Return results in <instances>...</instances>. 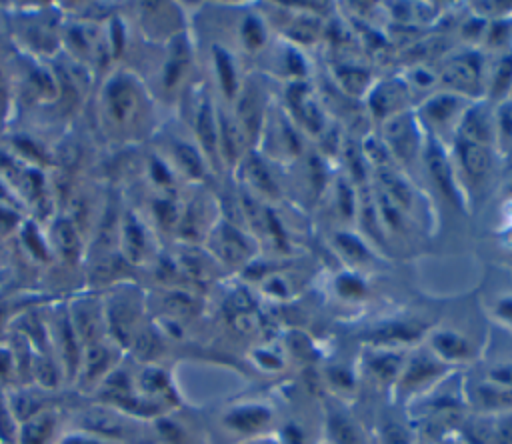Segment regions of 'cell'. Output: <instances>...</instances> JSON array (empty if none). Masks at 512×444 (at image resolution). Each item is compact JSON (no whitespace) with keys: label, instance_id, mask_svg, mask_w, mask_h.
<instances>
[{"label":"cell","instance_id":"5b68a950","mask_svg":"<svg viewBox=\"0 0 512 444\" xmlns=\"http://www.w3.org/2000/svg\"><path fill=\"white\" fill-rule=\"evenodd\" d=\"M384 134H386V142L390 146V150L402 158V160H408L412 158L416 146H418V134L414 130V124H412V118L408 114H398L394 116L386 128H384Z\"/></svg>","mask_w":512,"mask_h":444},{"label":"cell","instance_id":"8fae6325","mask_svg":"<svg viewBox=\"0 0 512 444\" xmlns=\"http://www.w3.org/2000/svg\"><path fill=\"white\" fill-rule=\"evenodd\" d=\"M196 136L204 148V152L214 158L216 154V144H218V134H216V122L212 114V106L208 100H202L196 108Z\"/></svg>","mask_w":512,"mask_h":444},{"label":"cell","instance_id":"d4e9b609","mask_svg":"<svg viewBox=\"0 0 512 444\" xmlns=\"http://www.w3.org/2000/svg\"><path fill=\"white\" fill-rule=\"evenodd\" d=\"M242 38H244V44L248 48H258L262 46L264 38H266V32H264V26L262 22L256 18V16H248L242 24Z\"/></svg>","mask_w":512,"mask_h":444},{"label":"cell","instance_id":"5bb4252c","mask_svg":"<svg viewBox=\"0 0 512 444\" xmlns=\"http://www.w3.org/2000/svg\"><path fill=\"white\" fill-rule=\"evenodd\" d=\"M378 180L382 186L380 192H384L394 204H398L400 208L410 204V190H408L406 182L394 170H390L388 166L378 168Z\"/></svg>","mask_w":512,"mask_h":444},{"label":"cell","instance_id":"f1b7e54d","mask_svg":"<svg viewBox=\"0 0 512 444\" xmlns=\"http://www.w3.org/2000/svg\"><path fill=\"white\" fill-rule=\"evenodd\" d=\"M372 368H374V372H376L378 376L390 378V376H394V374L398 372V368H400V358H398L396 354H380L378 358H374Z\"/></svg>","mask_w":512,"mask_h":444},{"label":"cell","instance_id":"4dcf8cb0","mask_svg":"<svg viewBox=\"0 0 512 444\" xmlns=\"http://www.w3.org/2000/svg\"><path fill=\"white\" fill-rule=\"evenodd\" d=\"M364 154H366L378 168L386 166V162H388L386 148L382 146V142H378V140H374V138H368V140L364 142Z\"/></svg>","mask_w":512,"mask_h":444},{"label":"cell","instance_id":"ba28073f","mask_svg":"<svg viewBox=\"0 0 512 444\" xmlns=\"http://www.w3.org/2000/svg\"><path fill=\"white\" fill-rule=\"evenodd\" d=\"M456 150L462 168L472 180H480L486 176L490 166V150L484 142L468 140V138H456Z\"/></svg>","mask_w":512,"mask_h":444},{"label":"cell","instance_id":"cb8c5ba5","mask_svg":"<svg viewBox=\"0 0 512 444\" xmlns=\"http://www.w3.org/2000/svg\"><path fill=\"white\" fill-rule=\"evenodd\" d=\"M56 444H116V442L106 440V438H102L98 434L80 430V428H68L66 426Z\"/></svg>","mask_w":512,"mask_h":444},{"label":"cell","instance_id":"d6a6232c","mask_svg":"<svg viewBox=\"0 0 512 444\" xmlns=\"http://www.w3.org/2000/svg\"><path fill=\"white\" fill-rule=\"evenodd\" d=\"M338 290H340V294H344V296H360L362 290H364V286H362V280H358V278H354V276H342V278L338 280Z\"/></svg>","mask_w":512,"mask_h":444},{"label":"cell","instance_id":"ac0fdd59","mask_svg":"<svg viewBox=\"0 0 512 444\" xmlns=\"http://www.w3.org/2000/svg\"><path fill=\"white\" fill-rule=\"evenodd\" d=\"M458 136L468 138V140H476V142H484L486 136H488V124H486L484 112L478 110V108L468 110L466 116L462 118Z\"/></svg>","mask_w":512,"mask_h":444},{"label":"cell","instance_id":"8992f818","mask_svg":"<svg viewBox=\"0 0 512 444\" xmlns=\"http://www.w3.org/2000/svg\"><path fill=\"white\" fill-rule=\"evenodd\" d=\"M444 84L460 92H474L480 88V62L478 56H460L452 60L442 76Z\"/></svg>","mask_w":512,"mask_h":444},{"label":"cell","instance_id":"44dd1931","mask_svg":"<svg viewBox=\"0 0 512 444\" xmlns=\"http://www.w3.org/2000/svg\"><path fill=\"white\" fill-rule=\"evenodd\" d=\"M240 118L246 126V130L250 134H256L258 124H260V104H258V96L254 90H246V94L240 100Z\"/></svg>","mask_w":512,"mask_h":444},{"label":"cell","instance_id":"e575fe53","mask_svg":"<svg viewBox=\"0 0 512 444\" xmlns=\"http://www.w3.org/2000/svg\"><path fill=\"white\" fill-rule=\"evenodd\" d=\"M500 128L508 138H512V106L500 110Z\"/></svg>","mask_w":512,"mask_h":444},{"label":"cell","instance_id":"4fadbf2b","mask_svg":"<svg viewBox=\"0 0 512 444\" xmlns=\"http://www.w3.org/2000/svg\"><path fill=\"white\" fill-rule=\"evenodd\" d=\"M402 102H404V88L398 84H392V82L380 84L370 96V106L376 116H388Z\"/></svg>","mask_w":512,"mask_h":444},{"label":"cell","instance_id":"9a60e30c","mask_svg":"<svg viewBox=\"0 0 512 444\" xmlns=\"http://www.w3.org/2000/svg\"><path fill=\"white\" fill-rule=\"evenodd\" d=\"M432 344L436 348V352L440 356H444L446 360H462L466 356H470V344L456 332H438L432 338Z\"/></svg>","mask_w":512,"mask_h":444},{"label":"cell","instance_id":"e0dca14e","mask_svg":"<svg viewBox=\"0 0 512 444\" xmlns=\"http://www.w3.org/2000/svg\"><path fill=\"white\" fill-rule=\"evenodd\" d=\"M246 178L250 180V184L254 188H258L260 192L268 194V196H276L278 190H276V184L268 172V168L264 166V162L258 158V156H250L246 160Z\"/></svg>","mask_w":512,"mask_h":444},{"label":"cell","instance_id":"83f0119b","mask_svg":"<svg viewBox=\"0 0 512 444\" xmlns=\"http://www.w3.org/2000/svg\"><path fill=\"white\" fill-rule=\"evenodd\" d=\"M420 332H418V328H414V326H410V324H394V326H388V328H384V330H380L378 332V338H382V340H386V342H394V340H402V342H406V340H412V338H416Z\"/></svg>","mask_w":512,"mask_h":444},{"label":"cell","instance_id":"f546056e","mask_svg":"<svg viewBox=\"0 0 512 444\" xmlns=\"http://www.w3.org/2000/svg\"><path fill=\"white\" fill-rule=\"evenodd\" d=\"M332 434L338 440V444H354L356 442L354 428L344 418H334L332 420Z\"/></svg>","mask_w":512,"mask_h":444},{"label":"cell","instance_id":"277c9868","mask_svg":"<svg viewBox=\"0 0 512 444\" xmlns=\"http://www.w3.org/2000/svg\"><path fill=\"white\" fill-rule=\"evenodd\" d=\"M424 158H426V166H428V172L432 176V180L436 182L438 190L454 204H458V190H456V184H454V174H452V168H450V162L444 154V150L440 148V144L436 140H428L426 144V150H424Z\"/></svg>","mask_w":512,"mask_h":444},{"label":"cell","instance_id":"7c38bea8","mask_svg":"<svg viewBox=\"0 0 512 444\" xmlns=\"http://www.w3.org/2000/svg\"><path fill=\"white\" fill-rule=\"evenodd\" d=\"M476 402L482 410L488 412H502V410H510L512 408V390L504 388L500 384L488 382L476 388Z\"/></svg>","mask_w":512,"mask_h":444},{"label":"cell","instance_id":"ffe728a7","mask_svg":"<svg viewBox=\"0 0 512 444\" xmlns=\"http://www.w3.org/2000/svg\"><path fill=\"white\" fill-rule=\"evenodd\" d=\"M440 372L438 364L430 358H424V356H418L414 358L410 364H408V370H406V382L408 384H420V382H426L430 378H434L436 374Z\"/></svg>","mask_w":512,"mask_h":444},{"label":"cell","instance_id":"7402d4cb","mask_svg":"<svg viewBox=\"0 0 512 444\" xmlns=\"http://www.w3.org/2000/svg\"><path fill=\"white\" fill-rule=\"evenodd\" d=\"M458 106V100L454 96H448V94H440V96H434L426 106H424V112L434 120V122H446L454 110Z\"/></svg>","mask_w":512,"mask_h":444},{"label":"cell","instance_id":"2e32d148","mask_svg":"<svg viewBox=\"0 0 512 444\" xmlns=\"http://www.w3.org/2000/svg\"><path fill=\"white\" fill-rule=\"evenodd\" d=\"M212 54H214V64H216V72H218V78H220L222 92L228 98H232L236 94V88H238L234 60H232V56L222 46H214Z\"/></svg>","mask_w":512,"mask_h":444},{"label":"cell","instance_id":"9c48e42d","mask_svg":"<svg viewBox=\"0 0 512 444\" xmlns=\"http://www.w3.org/2000/svg\"><path fill=\"white\" fill-rule=\"evenodd\" d=\"M214 250L226 262H238L246 256L248 244L244 236L230 224H222L214 232Z\"/></svg>","mask_w":512,"mask_h":444},{"label":"cell","instance_id":"d590c367","mask_svg":"<svg viewBox=\"0 0 512 444\" xmlns=\"http://www.w3.org/2000/svg\"><path fill=\"white\" fill-rule=\"evenodd\" d=\"M346 154H348V162H350V166H352V170H354V174L358 176V178H362V164H360V152L350 144L348 148H346Z\"/></svg>","mask_w":512,"mask_h":444},{"label":"cell","instance_id":"30bf717a","mask_svg":"<svg viewBox=\"0 0 512 444\" xmlns=\"http://www.w3.org/2000/svg\"><path fill=\"white\" fill-rule=\"evenodd\" d=\"M268 420H270V410L264 406H256V404L234 408L224 416L226 426H230L238 432H256L264 424H268Z\"/></svg>","mask_w":512,"mask_h":444},{"label":"cell","instance_id":"4316f807","mask_svg":"<svg viewBox=\"0 0 512 444\" xmlns=\"http://www.w3.org/2000/svg\"><path fill=\"white\" fill-rule=\"evenodd\" d=\"M510 82H512V56H506L502 58L494 74V84H492L494 96H500L510 86Z\"/></svg>","mask_w":512,"mask_h":444},{"label":"cell","instance_id":"7a4b0ae2","mask_svg":"<svg viewBox=\"0 0 512 444\" xmlns=\"http://www.w3.org/2000/svg\"><path fill=\"white\" fill-rule=\"evenodd\" d=\"M104 300V316L110 340L122 350L134 348L144 334V300L138 296L134 282H118Z\"/></svg>","mask_w":512,"mask_h":444},{"label":"cell","instance_id":"6da1fadb","mask_svg":"<svg viewBox=\"0 0 512 444\" xmlns=\"http://www.w3.org/2000/svg\"><path fill=\"white\" fill-rule=\"evenodd\" d=\"M98 122L110 140L130 144L146 134L152 108L144 84L132 70H114L98 94Z\"/></svg>","mask_w":512,"mask_h":444},{"label":"cell","instance_id":"3957f363","mask_svg":"<svg viewBox=\"0 0 512 444\" xmlns=\"http://www.w3.org/2000/svg\"><path fill=\"white\" fill-rule=\"evenodd\" d=\"M66 428V410L52 406L18 424L14 444H56Z\"/></svg>","mask_w":512,"mask_h":444},{"label":"cell","instance_id":"1f68e13d","mask_svg":"<svg viewBox=\"0 0 512 444\" xmlns=\"http://www.w3.org/2000/svg\"><path fill=\"white\" fill-rule=\"evenodd\" d=\"M338 204H340V210L342 214L346 216H352L354 214V192L352 188L340 180L338 184Z\"/></svg>","mask_w":512,"mask_h":444},{"label":"cell","instance_id":"52a82bcc","mask_svg":"<svg viewBox=\"0 0 512 444\" xmlns=\"http://www.w3.org/2000/svg\"><path fill=\"white\" fill-rule=\"evenodd\" d=\"M188 62H190L188 42L182 34H178L168 42V56H166V62L162 68L164 90H172L178 86V82L182 80V74L188 68Z\"/></svg>","mask_w":512,"mask_h":444},{"label":"cell","instance_id":"8d00e7d4","mask_svg":"<svg viewBox=\"0 0 512 444\" xmlns=\"http://www.w3.org/2000/svg\"><path fill=\"white\" fill-rule=\"evenodd\" d=\"M496 312H498L500 318H504L506 322L512 324V298H502V300L498 302Z\"/></svg>","mask_w":512,"mask_h":444},{"label":"cell","instance_id":"d6986e66","mask_svg":"<svg viewBox=\"0 0 512 444\" xmlns=\"http://www.w3.org/2000/svg\"><path fill=\"white\" fill-rule=\"evenodd\" d=\"M174 156L178 158L180 166L186 170V174H188V176H192V178H200V176L204 174L202 158H200V154H198L190 144L176 142V144H174Z\"/></svg>","mask_w":512,"mask_h":444},{"label":"cell","instance_id":"836d02e7","mask_svg":"<svg viewBox=\"0 0 512 444\" xmlns=\"http://www.w3.org/2000/svg\"><path fill=\"white\" fill-rule=\"evenodd\" d=\"M490 380L494 384H500V386L512 390V366H498V368L490 370Z\"/></svg>","mask_w":512,"mask_h":444},{"label":"cell","instance_id":"484cf974","mask_svg":"<svg viewBox=\"0 0 512 444\" xmlns=\"http://www.w3.org/2000/svg\"><path fill=\"white\" fill-rule=\"evenodd\" d=\"M336 242H338V246L344 250V254H346L348 258H352V260H366V258H368V250H366L364 244H362L358 238H354L352 234H338V236H336Z\"/></svg>","mask_w":512,"mask_h":444},{"label":"cell","instance_id":"603a6c76","mask_svg":"<svg viewBox=\"0 0 512 444\" xmlns=\"http://www.w3.org/2000/svg\"><path fill=\"white\" fill-rule=\"evenodd\" d=\"M220 144L226 160H234L238 154V130L234 122H230L226 116H220Z\"/></svg>","mask_w":512,"mask_h":444}]
</instances>
